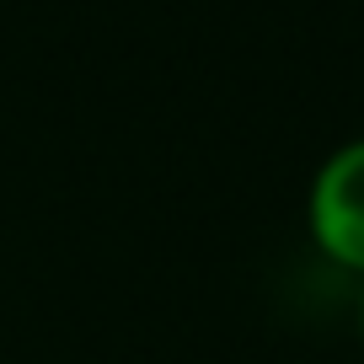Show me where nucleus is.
I'll use <instances>...</instances> for the list:
<instances>
[{
	"label": "nucleus",
	"instance_id": "obj_1",
	"mask_svg": "<svg viewBox=\"0 0 364 364\" xmlns=\"http://www.w3.org/2000/svg\"><path fill=\"white\" fill-rule=\"evenodd\" d=\"M306 236L332 268L364 279V134L321 156L306 188Z\"/></svg>",
	"mask_w": 364,
	"mask_h": 364
},
{
	"label": "nucleus",
	"instance_id": "obj_2",
	"mask_svg": "<svg viewBox=\"0 0 364 364\" xmlns=\"http://www.w3.org/2000/svg\"><path fill=\"white\" fill-rule=\"evenodd\" d=\"M359 338H364V289H359Z\"/></svg>",
	"mask_w": 364,
	"mask_h": 364
}]
</instances>
